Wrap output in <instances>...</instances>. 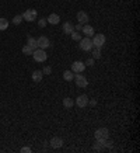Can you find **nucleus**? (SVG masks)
Listing matches in <instances>:
<instances>
[{
	"label": "nucleus",
	"instance_id": "obj_1",
	"mask_svg": "<svg viewBox=\"0 0 140 153\" xmlns=\"http://www.w3.org/2000/svg\"><path fill=\"white\" fill-rule=\"evenodd\" d=\"M93 47H95V48H101L104 47V44H105V41H107V38H105V35L104 34H94L93 35Z\"/></svg>",
	"mask_w": 140,
	"mask_h": 153
},
{
	"label": "nucleus",
	"instance_id": "obj_2",
	"mask_svg": "<svg viewBox=\"0 0 140 153\" xmlns=\"http://www.w3.org/2000/svg\"><path fill=\"white\" fill-rule=\"evenodd\" d=\"M79 42H80V49L84 51V52H90L94 48L93 47V41H91L88 37H83Z\"/></svg>",
	"mask_w": 140,
	"mask_h": 153
},
{
	"label": "nucleus",
	"instance_id": "obj_3",
	"mask_svg": "<svg viewBox=\"0 0 140 153\" xmlns=\"http://www.w3.org/2000/svg\"><path fill=\"white\" fill-rule=\"evenodd\" d=\"M73 80H76V86L80 87V88H84V87H87V86H88V80H87V77L83 76L81 73H76L74 79Z\"/></svg>",
	"mask_w": 140,
	"mask_h": 153
},
{
	"label": "nucleus",
	"instance_id": "obj_4",
	"mask_svg": "<svg viewBox=\"0 0 140 153\" xmlns=\"http://www.w3.org/2000/svg\"><path fill=\"white\" fill-rule=\"evenodd\" d=\"M32 56H34V59H35V62H45L48 59V55H46V52H45V49H41V48L35 49L32 52Z\"/></svg>",
	"mask_w": 140,
	"mask_h": 153
},
{
	"label": "nucleus",
	"instance_id": "obj_5",
	"mask_svg": "<svg viewBox=\"0 0 140 153\" xmlns=\"http://www.w3.org/2000/svg\"><path fill=\"white\" fill-rule=\"evenodd\" d=\"M37 10H34V9H28L24 11L23 14V20H25V21H28V23H32V21H35L37 20Z\"/></svg>",
	"mask_w": 140,
	"mask_h": 153
},
{
	"label": "nucleus",
	"instance_id": "obj_6",
	"mask_svg": "<svg viewBox=\"0 0 140 153\" xmlns=\"http://www.w3.org/2000/svg\"><path fill=\"white\" fill-rule=\"evenodd\" d=\"M71 72L73 73H83L84 70H85V63L84 62H81V60H76V62H73L71 63Z\"/></svg>",
	"mask_w": 140,
	"mask_h": 153
},
{
	"label": "nucleus",
	"instance_id": "obj_7",
	"mask_svg": "<svg viewBox=\"0 0 140 153\" xmlns=\"http://www.w3.org/2000/svg\"><path fill=\"white\" fill-rule=\"evenodd\" d=\"M109 138V131L108 128H98L95 131V139L97 140H104Z\"/></svg>",
	"mask_w": 140,
	"mask_h": 153
},
{
	"label": "nucleus",
	"instance_id": "obj_8",
	"mask_svg": "<svg viewBox=\"0 0 140 153\" xmlns=\"http://www.w3.org/2000/svg\"><path fill=\"white\" fill-rule=\"evenodd\" d=\"M88 100L90 98L87 97V94H80L79 97L76 98V105L80 107V108H84V107H87L88 105Z\"/></svg>",
	"mask_w": 140,
	"mask_h": 153
},
{
	"label": "nucleus",
	"instance_id": "obj_9",
	"mask_svg": "<svg viewBox=\"0 0 140 153\" xmlns=\"http://www.w3.org/2000/svg\"><path fill=\"white\" fill-rule=\"evenodd\" d=\"M49 145H51V148H53V149H59L63 146V139H62L60 136H53V138L49 140Z\"/></svg>",
	"mask_w": 140,
	"mask_h": 153
},
{
	"label": "nucleus",
	"instance_id": "obj_10",
	"mask_svg": "<svg viewBox=\"0 0 140 153\" xmlns=\"http://www.w3.org/2000/svg\"><path fill=\"white\" fill-rule=\"evenodd\" d=\"M37 44H38V48H41V49H46V48L51 45V41H49L46 37H39L37 39Z\"/></svg>",
	"mask_w": 140,
	"mask_h": 153
},
{
	"label": "nucleus",
	"instance_id": "obj_11",
	"mask_svg": "<svg viewBox=\"0 0 140 153\" xmlns=\"http://www.w3.org/2000/svg\"><path fill=\"white\" fill-rule=\"evenodd\" d=\"M48 24H52V25H57V24L60 23V17H59V14H56V13H52L48 16V19H46Z\"/></svg>",
	"mask_w": 140,
	"mask_h": 153
},
{
	"label": "nucleus",
	"instance_id": "obj_12",
	"mask_svg": "<svg viewBox=\"0 0 140 153\" xmlns=\"http://www.w3.org/2000/svg\"><path fill=\"white\" fill-rule=\"evenodd\" d=\"M76 17H77V21H79L80 24H87L88 23V14L85 13V11H79V13L76 14Z\"/></svg>",
	"mask_w": 140,
	"mask_h": 153
},
{
	"label": "nucleus",
	"instance_id": "obj_13",
	"mask_svg": "<svg viewBox=\"0 0 140 153\" xmlns=\"http://www.w3.org/2000/svg\"><path fill=\"white\" fill-rule=\"evenodd\" d=\"M81 31H83V34L85 35V37H88V38L93 37L94 34H95L94 33V28L91 27V25H88V24H84L83 28H81Z\"/></svg>",
	"mask_w": 140,
	"mask_h": 153
},
{
	"label": "nucleus",
	"instance_id": "obj_14",
	"mask_svg": "<svg viewBox=\"0 0 140 153\" xmlns=\"http://www.w3.org/2000/svg\"><path fill=\"white\" fill-rule=\"evenodd\" d=\"M74 31V25H73V23H70V21H66L65 24H63V33L67 34V35H70V34Z\"/></svg>",
	"mask_w": 140,
	"mask_h": 153
},
{
	"label": "nucleus",
	"instance_id": "obj_15",
	"mask_svg": "<svg viewBox=\"0 0 140 153\" xmlns=\"http://www.w3.org/2000/svg\"><path fill=\"white\" fill-rule=\"evenodd\" d=\"M27 45L28 47H31V49L32 51H35V49H38V44H37V39L35 38H32L31 35H28V39H27Z\"/></svg>",
	"mask_w": 140,
	"mask_h": 153
},
{
	"label": "nucleus",
	"instance_id": "obj_16",
	"mask_svg": "<svg viewBox=\"0 0 140 153\" xmlns=\"http://www.w3.org/2000/svg\"><path fill=\"white\" fill-rule=\"evenodd\" d=\"M42 77H43V73H42V70H34L32 73V80L35 82V83H39L42 80Z\"/></svg>",
	"mask_w": 140,
	"mask_h": 153
},
{
	"label": "nucleus",
	"instance_id": "obj_17",
	"mask_svg": "<svg viewBox=\"0 0 140 153\" xmlns=\"http://www.w3.org/2000/svg\"><path fill=\"white\" fill-rule=\"evenodd\" d=\"M63 79H65L66 82H71V80L74 79V73H73L71 70H65V72H63Z\"/></svg>",
	"mask_w": 140,
	"mask_h": 153
},
{
	"label": "nucleus",
	"instance_id": "obj_18",
	"mask_svg": "<svg viewBox=\"0 0 140 153\" xmlns=\"http://www.w3.org/2000/svg\"><path fill=\"white\" fill-rule=\"evenodd\" d=\"M101 142V145H102V148L104 149H112V140L108 138V139H104V140H99Z\"/></svg>",
	"mask_w": 140,
	"mask_h": 153
},
{
	"label": "nucleus",
	"instance_id": "obj_19",
	"mask_svg": "<svg viewBox=\"0 0 140 153\" xmlns=\"http://www.w3.org/2000/svg\"><path fill=\"white\" fill-rule=\"evenodd\" d=\"M63 105H65L66 108H71V107L74 105V100H71L70 97H66L65 100H63Z\"/></svg>",
	"mask_w": 140,
	"mask_h": 153
},
{
	"label": "nucleus",
	"instance_id": "obj_20",
	"mask_svg": "<svg viewBox=\"0 0 140 153\" xmlns=\"http://www.w3.org/2000/svg\"><path fill=\"white\" fill-rule=\"evenodd\" d=\"M9 28V21L6 19H0V31H6Z\"/></svg>",
	"mask_w": 140,
	"mask_h": 153
},
{
	"label": "nucleus",
	"instance_id": "obj_21",
	"mask_svg": "<svg viewBox=\"0 0 140 153\" xmlns=\"http://www.w3.org/2000/svg\"><path fill=\"white\" fill-rule=\"evenodd\" d=\"M93 149L95 150V152H101V150H104L101 142H99V140H97V139H95V142H94V145H93Z\"/></svg>",
	"mask_w": 140,
	"mask_h": 153
},
{
	"label": "nucleus",
	"instance_id": "obj_22",
	"mask_svg": "<svg viewBox=\"0 0 140 153\" xmlns=\"http://www.w3.org/2000/svg\"><path fill=\"white\" fill-rule=\"evenodd\" d=\"M91 52H93V58L94 59H99L101 58V49L99 48H95V49H91Z\"/></svg>",
	"mask_w": 140,
	"mask_h": 153
},
{
	"label": "nucleus",
	"instance_id": "obj_23",
	"mask_svg": "<svg viewBox=\"0 0 140 153\" xmlns=\"http://www.w3.org/2000/svg\"><path fill=\"white\" fill-rule=\"evenodd\" d=\"M70 37H71V39H73V41H80V39H81V34H79V31H73V33L70 34Z\"/></svg>",
	"mask_w": 140,
	"mask_h": 153
},
{
	"label": "nucleus",
	"instance_id": "obj_24",
	"mask_svg": "<svg viewBox=\"0 0 140 153\" xmlns=\"http://www.w3.org/2000/svg\"><path fill=\"white\" fill-rule=\"evenodd\" d=\"M32 49H31V47H28V45H24L23 47V53L24 55H27V56H31L32 55Z\"/></svg>",
	"mask_w": 140,
	"mask_h": 153
},
{
	"label": "nucleus",
	"instance_id": "obj_25",
	"mask_svg": "<svg viewBox=\"0 0 140 153\" xmlns=\"http://www.w3.org/2000/svg\"><path fill=\"white\" fill-rule=\"evenodd\" d=\"M21 21H23V16H20V14H17V16H14V19L11 23L14 24V25H18V24H21Z\"/></svg>",
	"mask_w": 140,
	"mask_h": 153
},
{
	"label": "nucleus",
	"instance_id": "obj_26",
	"mask_svg": "<svg viewBox=\"0 0 140 153\" xmlns=\"http://www.w3.org/2000/svg\"><path fill=\"white\" fill-rule=\"evenodd\" d=\"M46 24H48L46 19H39V21H38V25H39V27H41V28L46 27Z\"/></svg>",
	"mask_w": 140,
	"mask_h": 153
},
{
	"label": "nucleus",
	"instance_id": "obj_27",
	"mask_svg": "<svg viewBox=\"0 0 140 153\" xmlns=\"http://www.w3.org/2000/svg\"><path fill=\"white\" fill-rule=\"evenodd\" d=\"M42 73H43V74H51L52 73V68H51V66H45V68H43V70H42Z\"/></svg>",
	"mask_w": 140,
	"mask_h": 153
},
{
	"label": "nucleus",
	"instance_id": "obj_28",
	"mask_svg": "<svg viewBox=\"0 0 140 153\" xmlns=\"http://www.w3.org/2000/svg\"><path fill=\"white\" fill-rule=\"evenodd\" d=\"M20 152H21V153H31V152H32V149L28 148V146H24V148L20 149Z\"/></svg>",
	"mask_w": 140,
	"mask_h": 153
},
{
	"label": "nucleus",
	"instance_id": "obj_29",
	"mask_svg": "<svg viewBox=\"0 0 140 153\" xmlns=\"http://www.w3.org/2000/svg\"><path fill=\"white\" fill-rule=\"evenodd\" d=\"M94 63H95V59L94 58H88L87 62H85V66H94Z\"/></svg>",
	"mask_w": 140,
	"mask_h": 153
},
{
	"label": "nucleus",
	"instance_id": "obj_30",
	"mask_svg": "<svg viewBox=\"0 0 140 153\" xmlns=\"http://www.w3.org/2000/svg\"><path fill=\"white\" fill-rule=\"evenodd\" d=\"M88 104L91 107H95L97 105V100H94V98H91V100H88Z\"/></svg>",
	"mask_w": 140,
	"mask_h": 153
},
{
	"label": "nucleus",
	"instance_id": "obj_31",
	"mask_svg": "<svg viewBox=\"0 0 140 153\" xmlns=\"http://www.w3.org/2000/svg\"><path fill=\"white\" fill-rule=\"evenodd\" d=\"M83 25H84V24H77V25H76V27H74V31H81V28H83Z\"/></svg>",
	"mask_w": 140,
	"mask_h": 153
}]
</instances>
